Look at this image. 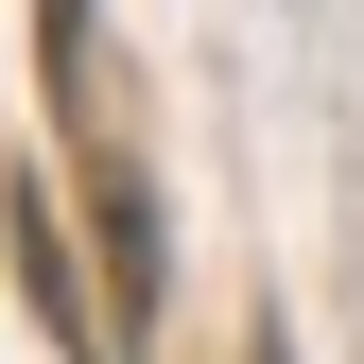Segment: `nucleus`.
<instances>
[{"mask_svg": "<svg viewBox=\"0 0 364 364\" xmlns=\"http://www.w3.org/2000/svg\"><path fill=\"white\" fill-rule=\"evenodd\" d=\"M0 208H18V278H35V330H53L70 364H105V347H122V312L70 278V225H53V191H0Z\"/></svg>", "mask_w": 364, "mask_h": 364, "instance_id": "1", "label": "nucleus"}, {"mask_svg": "<svg viewBox=\"0 0 364 364\" xmlns=\"http://www.w3.org/2000/svg\"><path fill=\"white\" fill-rule=\"evenodd\" d=\"M260 364H278V347H260Z\"/></svg>", "mask_w": 364, "mask_h": 364, "instance_id": "4", "label": "nucleus"}, {"mask_svg": "<svg viewBox=\"0 0 364 364\" xmlns=\"http://www.w3.org/2000/svg\"><path fill=\"white\" fill-rule=\"evenodd\" d=\"M105 278H122V330H156V208H139V173H105Z\"/></svg>", "mask_w": 364, "mask_h": 364, "instance_id": "2", "label": "nucleus"}, {"mask_svg": "<svg viewBox=\"0 0 364 364\" xmlns=\"http://www.w3.org/2000/svg\"><path fill=\"white\" fill-rule=\"evenodd\" d=\"M35 70H53V87H87V0H35Z\"/></svg>", "mask_w": 364, "mask_h": 364, "instance_id": "3", "label": "nucleus"}]
</instances>
